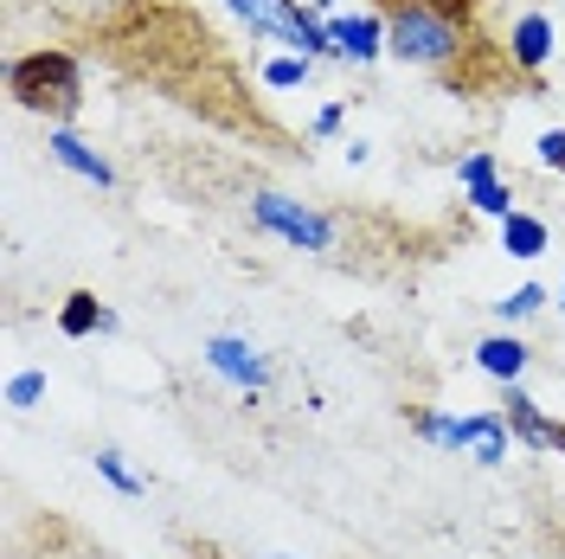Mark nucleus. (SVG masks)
Returning <instances> with one entry per match:
<instances>
[{
    "label": "nucleus",
    "instance_id": "obj_1",
    "mask_svg": "<svg viewBox=\"0 0 565 559\" xmlns=\"http://www.w3.org/2000/svg\"><path fill=\"white\" fill-rule=\"evenodd\" d=\"M462 7H476V0H380V13H386V59L418 65V71L462 65L469 45H476Z\"/></svg>",
    "mask_w": 565,
    "mask_h": 559
},
{
    "label": "nucleus",
    "instance_id": "obj_2",
    "mask_svg": "<svg viewBox=\"0 0 565 559\" xmlns=\"http://www.w3.org/2000/svg\"><path fill=\"white\" fill-rule=\"evenodd\" d=\"M7 97L20 109L52 123H71L84 109V59L65 45H33V52H13L7 59Z\"/></svg>",
    "mask_w": 565,
    "mask_h": 559
},
{
    "label": "nucleus",
    "instance_id": "obj_3",
    "mask_svg": "<svg viewBox=\"0 0 565 559\" xmlns=\"http://www.w3.org/2000/svg\"><path fill=\"white\" fill-rule=\"evenodd\" d=\"M412 431L437 451H457L482 470H501L508 451H514V431L501 419V405H482V412H437V405H418L412 412Z\"/></svg>",
    "mask_w": 565,
    "mask_h": 559
},
{
    "label": "nucleus",
    "instance_id": "obj_4",
    "mask_svg": "<svg viewBox=\"0 0 565 559\" xmlns=\"http://www.w3.org/2000/svg\"><path fill=\"white\" fill-rule=\"evenodd\" d=\"M238 20L250 27V39H277L289 52H302V59H334V33H328V20H321L309 0H225Z\"/></svg>",
    "mask_w": 565,
    "mask_h": 559
},
{
    "label": "nucleus",
    "instance_id": "obj_5",
    "mask_svg": "<svg viewBox=\"0 0 565 559\" xmlns=\"http://www.w3.org/2000/svg\"><path fill=\"white\" fill-rule=\"evenodd\" d=\"M250 225H257V232H270V239H282L289 251H309V257H328V251H334V219L316 212L309 200L277 193V187L250 193Z\"/></svg>",
    "mask_w": 565,
    "mask_h": 559
},
{
    "label": "nucleus",
    "instance_id": "obj_6",
    "mask_svg": "<svg viewBox=\"0 0 565 559\" xmlns=\"http://www.w3.org/2000/svg\"><path fill=\"white\" fill-rule=\"evenodd\" d=\"M200 360H206L212 380L238 386L245 399H264V392H270V380H277L270 354L257 348V341H245V335H212L206 348H200Z\"/></svg>",
    "mask_w": 565,
    "mask_h": 559
},
{
    "label": "nucleus",
    "instance_id": "obj_7",
    "mask_svg": "<svg viewBox=\"0 0 565 559\" xmlns=\"http://www.w3.org/2000/svg\"><path fill=\"white\" fill-rule=\"evenodd\" d=\"M501 419H508V431H514V444L565 456V424H553L546 412H540V399H533L527 386H501Z\"/></svg>",
    "mask_w": 565,
    "mask_h": 559
},
{
    "label": "nucleus",
    "instance_id": "obj_8",
    "mask_svg": "<svg viewBox=\"0 0 565 559\" xmlns=\"http://www.w3.org/2000/svg\"><path fill=\"white\" fill-rule=\"evenodd\" d=\"M501 45H508V71L540 77V71L553 65V52H559V33H553V20H546V13H514Z\"/></svg>",
    "mask_w": 565,
    "mask_h": 559
},
{
    "label": "nucleus",
    "instance_id": "obj_9",
    "mask_svg": "<svg viewBox=\"0 0 565 559\" xmlns=\"http://www.w3.org/2000/svg\"><path fill=\"white\" fill-rule=\"evenodd\" d=\"M45 155H52L65 175H77L84 187H97V193H109V187H116V168H109L104 155H97L90 141L77 136L71 123H52V129H45Z\"/></svg>",
    "mask_w": 565,
    "mask_h": 559
},
{
    "label": "nucleus",
    "instance_id": "obj_10",
    "mask_svg": "<svg viewBox=\"0 0 565 559\" xmlns=\"http://www.w3.org/2000/svg\"><path fill=\"white\" fill-rule=\"evenodd\" d=\"M328 33H334V59H348V65L386 59V13H380V7H366V13H334Z\"/></svg>",
    "mask_w": 565,
    "mask_h": 559
},
{
    "label": "nucleus",
    "instance_id": "obj_11",
    "mask_svg": "<svg viewBox=\"0 0 565 559\" xmlns=\"http://www.w3.org/2000/svg\"><path fill=\"white\" fill-rule=\"evenodd\" d=\"M527 367H533V348L514 335V328H494V335L476 341V373H489L494 386H521Z\"/></svg>",
    "mask_w": 565,
    "mask_h": 559
},
{
    "label": "nucleus",
    "instance_id": "obj_12",
    "mask_svg": "<svg viewBox=\"0 0 565 559\" xmlns=\"http://www.w3.org/2000/svg\"><path fill=\"white\" fill-rule=\"evenodd\" d=\"M494 239H501V251H508V257L533 264V257H546V251H553V225H546L540 212L514 207L508 219H501V225H494Z\"/></svg>",
    "mask_w": 565,
    "mask_h": 559
},
{
    "label": "nucleus",
    "instance_id": "obj_13",
    "mask_svg": "<svg viewBox=\"0 0 565 559\" xmlns=\"http://www.w3.org/2000/svg\"><path fill=\"white\" fill-rule=\"evenodd\" d=\"M122 321H116V309H104L90 289H71L65 303H58V335L65 341H90V335H116Z\"/></svg>",
    "mask_w": 565,
    "mask_h": 559
},
{
    "label": "nucleus",
    "instance_id": "obj_14",
    "mask_svg": "<svg viewBox=\"0 0 565 559\" xmlns=\"http://www.w3.org/2000/svg\"><path fill=\"white\" fill-rule=\"evenodd\" d=\"M316 77V59H302V52H270L264 65H257V84L264 91H302Z\"/></svg>",
    "mask_w": 565,
    "mask_h": 559
},
{
    "label": "nucleus",
    "instance_id": "obj_15",
    "mask_svg": "<svg viewBox=\"0 0 565 559\" xmlns=\"http://www.w3.org/2000/svg\"><path fill=\"white\" fill-rule=\"evenodd\" d=\"M540 309H546V283H514V289L494 303V321H501V328H521V321H533Z\"/></svg>",
    "mask_w": 565,
    "mask_h": 559
},
{
    "label": "nucleus",
    "instance_id": "obj_16",
    "mask_svg": "<svg viewBox=\"0 0 565 559\" xmlns=\"http://www.w3.org/2000/svg\"><path fill=\"white\" fill-rule=\"evenodd\" d=\"M97 476H104L116 495H148V483L129 470V456H122V451H97Z\"/></svg>",
    "mask_w": 565,
    "mask_h": 559
},
{
    "label": "nucleus",
    "instance_id": "obj_17",
    "mask_svg": "<svg viewBox=\"0 0 565 559\" xmlns=\"http://www.w3.org/2000/svg\"><path fill=\"white\" fill-rule=\"evenodd\" d=\"M469 207L501 225V219L514 212V187H508V180H482V187H469Z\"/></svg>",
    "mask_w": 565,
    "mask_h": 559
},
{
    "label": "nucleus",
    "instance_id": "obj_18",
    "mask_svg": "<svg viewBox=\"0 0 565 559\" xmlns=\"http://www.w3.org/2000/svg\"><path fill=\"white\" fill-rule=\"evenodd\" d=\"M482 180H501V155H494V148H469L457 161V187L469 193V187H482Z\"/></svg>",
    "mask_w": 565,
    "mask_h": 559
},
{
    "label": "nucleus",
    "instance_id": "obj_19",
    "mask_svg": "<svg viewBox=\"0 0 565 559\" xmlns=\"http://www.w3.org/2000/svg\"><path fill=\"white\" fill-rule=\"evenodd\" d=\"M39 399H45V373H39V367H26V373L7 380V405H13V412H33Z\"/></svg>",
    "mask_w": 565,
    "mask_h": 559
},
{
    "label": "nucleus",
    "instance_id": "obj_20",
    "mask_svg": "<svg viewBox=\"0 0 565 559\" xmlns=\"http://www.w3.org/2000/svg\"><path fill=\"white\" fill-rule=\"evenodd\" d=\"M341 129H348V104H321L316 116H309V136L316 141H334Z\"/></svg>",
    "mask_w": 565,
    "mask_h": 559
},
{
    "label": "nucleus",
    "instance_id": "obj_21",
    "mask_svg": "<svg viewBox=\"0 0 565 559\" xmlns=\"http://www.w3.org/2000/svg\"><path fill=\"white\" fill-rule=\"evenodd\" d=\"M533 155H540V168H553V175H565V129H546V136L533 141Z\"/></svg>",
    "mask_w": 565,
    "mask_h": 559
},
{
    "label": "nucleus",
    "instance_id": "obj_22",
    "mask_svg": "<svg viewBox=\"0 0 565 559\" xmlns=\"http://www.w3.org/2000/svg\"><path fill=\"white\" fill-rule=\"evenodd\" d=\"M309 7H316L321 20H334V13H341V7H348V0H309Z\"/></svg>",
    "mask_w": 565,
    "mask_h": 559
},
{
    "label": "nucleus",
    "instance_id": "obj_23",
    "mask_svg": "<svg viewBox=\"0 0 565 559\" xmlns=\"http://www.w3.org/2000/svg\"><path fill=\"white\" fill-rule=\"evenodd\" d=\"M559 309H565V283H559Z\"/></svg>",
    "mask_w": 565,
    "mask_h": 559
},
{
    "label": "nucleus",
    "instance_id": "obj_24",
    "mask_svg": "<svg viewBox=\"0 0 565 559\" xmlns=\"http://www.w3.org/2000/svg\"><path fill=\"white\" fill-rule=\"evenodd\" d=\"M277 559H282V553H277Z\"/></svg>",
    "mask_w": 565,
    "mask_h": 559
}]
</instances>
